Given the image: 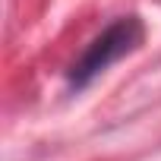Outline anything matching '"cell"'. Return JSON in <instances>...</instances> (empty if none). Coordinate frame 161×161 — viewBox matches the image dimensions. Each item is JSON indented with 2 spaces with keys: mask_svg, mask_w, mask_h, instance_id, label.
Returning <instances> with one entry per match:
<instances>
[{
  "mask_svg": "<svg viewBox=\"0 0 161 161\" xmlns=\"http://www.w3.org/2000/svg\"><path fill=\"white\" fill-rule=\"evenodd\" d=\"M142 38H145V25H142L139 16H120V19H114L101 35H95L86 44L82 54L69 63L66 86L76 89V92L89 89L104 69H111L117 60H123L126 54H133L142 44Z\"/></svg>",
  "mask_w": 161,
  "mask_h": 161,
  "instance_id": "1",
  "label": "cell"
}]
</instances>
